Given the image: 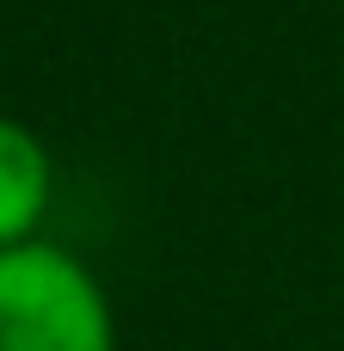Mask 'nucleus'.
I'll return each instance as SVG.
<instances>
[{
    "label": "nucleus",
    "instance_id": "obj_2",
    "mask_svg": "<svg viewBox=\"0 0 344 351\" xmlns=\"http://www.w3.org/2000/svg\"><path fill=\"white\" fill-rule=\"evenodd\" d=\"M49 197H55V160L43 136L18 117H0V247L37 241Z\"/></svg>",
    "mask_w": 344,
    "mask_h": 351
},
{
    "label": "nucleus",
    "instance_id": "obj_1",
    "mask_svg": "<svg viewBox=\"0 0 344 351\" xmlns=\"http://www.w3.org/2000/svg\"><path fill=\"white\" fill-rule=\"evenodd\" d=\"M0 351H117V315L92 265L55 241L0 247Z\"/></svg>",
    "mask_w": 344,
    "mask_h": 351
}]
</instances>
